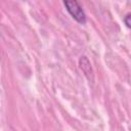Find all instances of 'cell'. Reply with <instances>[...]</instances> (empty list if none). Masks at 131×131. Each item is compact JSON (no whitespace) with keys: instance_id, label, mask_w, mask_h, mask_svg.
<instances>
[{"instance_id":"6da1fadb","label":"cell","mask_w":131,"mask_h":131,"mask_svg":"<svg viewBox=\"0 0 131 131\" xmlns=\"http://www.w3.org/2000/svg\"><path fill=\"white\" fill-rule=\"evenodd\" d=\"M64 6L67 7V10L70 12V14L79 23L84 24L86 21V15L80 6V4L77 1H64Z\"/></svg>"},{"instance_id":"7a4b0ae2","label":"cell","mask_w":131,"mask_h":131,"mask_svg":"<svg viewBox=\"0 0 131 131\" xmlns=\"http://www.w3.org/2000/svg\"><path fill=\"white\" fill-rule=\"evenodd\" d=\"M130 17H131V16H130V14H127V15L125 16V18H124V21L126 23V26H127L128 28H130V20H129V19H130Z\"/></svg>"}]
</instances>
